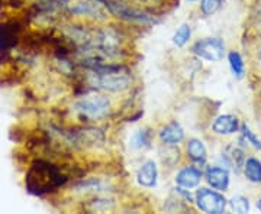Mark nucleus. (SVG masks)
<instances>
[{"mask_svg":"<svg viewBox=\"0 0 261 214\" xmlns=\"http://www.w3.org/2000/svg\"><path fill=\"white\" fill-rule=\"evenodd\" d=\"M241 132H243V138L245 139V142H248L252 148L261 150V140L255 136V133L248 128L247 123H243V125H241Z\"/></svg>","mask_w":261,"mask_h":214,"instance_id":"412c9836","label":"nucleus"},{"mask_svg":"<svg viewBox=\"0 0 261 214\" xmlns=\"http://www.w3.org/2000/svg\"><path fill=\"white\" fill-rule=\"evenodd\" d=\"M68 181L60 168L45 159H35L25 178V186L29 194L42 197L56 191Z\"/></svg>","mask_w":261,"mask_h":214,"instance_id":"f257e3e1","label":"nucleus"},{"mask_svg":"<svg viewBox=\"0 0 261 214\" xmlns=\"http://www.w3.org/2000/svg\"><path fill=\"white\" fill-rule=\"evenodd\" d=\"M195 203L200 211L207 214H222L226 208V198L218 190L199 188L195 194Z\"/></svg>","mask_w":261,"mask_h":214,"instance_id":"39448f33","label":"nucleus"},{"mask_svg":"<svg viewBox=\"0 0 261 214\" xmlns=\"http://www.w3.org/2000/svg\"><path fill=\"white\" fill-rule=\"evenodd\" d=\"M75 112L87 120H103L111 113V103L100 94H92L80 99L74 104Z\"/></svg>","mask_w":261,"mask_h":214,"instance_id":"20e7f679","label":"nucleus"},{"mask_svg":"<svg viewBox=\"0 0 261 214\" xmlns=\"http://www.w3.org/2000/svg\"><path fill=\"white\" fill-rule=\"evenodd\" d=\"M202 171L196 167H185L181 168L176 175V184L181 188H186V190H192L200 184L202 181Z\"/></svg>","mask_w":261,"mask_h":214,"instance_id":"9b49d317","label":"nucleus"},{"mask_svg":"<svg viewBox=\"0 0 261 214\" xmlns=\"http://www.w3.org/2000/svg\"><path fill=\"white\" fill-rule=\"evenodd\" d=\"M130 145L135 149H145L151 145V132L148 129L138 131L130 139Z\"/></svg>","mask_w":261,"mask_h":214,"instance_id":"f3484780","label":"nucleus"},{"mask_svg":"<svg viewBox=\"0 0 261 214\" xmlns=\"http://www.w3.org/2000/svg\"><path fill=\"white\" fill-rule=\"evenodd\" d=\"M68 12L71 15H77V16H90V18L97 19V20H106L108 19V15L106 12L100 8L99 3L94 2H77L73 6L68 8Z\"/></svg>","mask_w":261,"mask_h":214,"instance_id":"6e6552de","label":"nucleus"},{"mask_svg":"<svg viewBox=\"0 0 261 214\" xmlns=\"http://www.w3.org/2000/svg\"><path fill=\"white\" fill-rule=\"evenodd\" d=\"M102 3L108 8V10L112 15H115L116 18L122 19V20L135 22V23H141V25H155V23H159L155 16L149 15L145 10L132 6L129 3H125L122 0H103Z\"/></svg>","mask_w":261,"mask_h":214,"instance_id":"7ed1b4c3","label":"nucleus"},{"mask_svg":"<svg viewBox=\"0 0 261 214\" xmlns=\"http://www.w3.org/2000/svg\"><path fill=\"white\" fill-rule=\"evenodd\" d=\"M229 207L233 213H250V200L244 196H235L229 200Z\"/></svg>","mask_w":261,"mask_h":214,"instance_id":"6ab92c4d","label":"nucleus"},{"mask_svg":"<svg viewBox=\"0 0 261 214\" xmlns=\"http://www.w3.org/2000/svg\"><path fill=\"white\" fill-rule=\"evenodd\" d=\"M224 0H202L200 2V12L205 16H212L222 8Z\"/></svg>","mask_w":261,"mask_h":214,"instance_id":"aec40b11","label":"nucleus"},{"mask_svg":"<svg viewBox=\"0 0 261 214\" xmlns=\"http://www.w3.org/2000/svg\"><path fill=\"white\" fill-rule=\"evenodd\" d=\"M90 74L87 81L92 87L106 90L111 93H122L128 90L132 84L130 71L125 66L113 63H96L86 67Z\"/></svg>","mask_w":261,"mask_h":214,"instance_id":"f03ea898","label":"nucleus"},{"mask_svg":"<svg viewBox=\"0 0 261 214\" xmlns=\"http://www.w3.org/2000/svg\"><path fill=\"white\" fill-rule=\"evenodd\" d=\"M2 8H3V2L0 0V9H2Z\"/></svg>","mask_w":261,"mask_h":214,"instance_id":"5701e85b","label":"nucleus"},{"mask_svg":"<svg viewBox=\"0 0 261 214\" xmlns=\"http://www.w3.org/2000/svg\"><path fill=\"white\" fill-rule=\"evenodd\" d=\"M22 25L19 22H2L0 23V52H9L18 44Z\"/></svg>","mask_w":261,"mask_h":214,"instance_id":"0eeeda50","label":"nucleus"},{"mask_svg":"<svg viewBox=\"0 0 261 214\" xmlns=\"http://www.w3.org/2000/svg\"><path fill=\"white\" fill-rule=\"evenodd\" d=\"M228 63L231 67V71H232L233 77L237 78H243L245 74V64H244V59L241 54L238 51H231L228 54Z\"/></svg>","mask_w":261,"mask_h":214,"instance_id":"dca6fc26","label":"nucleus"},{"mask_svg":"<svg viewBox=\"0 0 261 214\" xmlns=\"http://www.w3.org/2000/svg\"><path fill=\"white\" fill-rule=\"evenodd\" d=\"M160 139L166 145H177L185 139V129L177 121H170L160 131Z\"/></svg>","mask_w":261,"mask_h":214,"instance_id":"ddd939ff","label":"nucleus"},{"mask_svg":"<svg viewBox=\"0 0 261 214\" xmlns=\"http://www.w3.org/2000/svg\"><path fill=\"white\" fill-rule=\"evenodd\" d=\"M187 155L197 165H203L207 159V149L200 139H190L187 142Z\"/></svg>","mask_w":261,"mask_h":214,"instance_id":"4468645a","label":"nucleus"},{"mask_svg":"<svg viewBox=\"0 0 261 214\" xmlns=\"http://www.w3.org/2000/svg\"><path fill=\"white\" fill-rule=\"evenodd\" d=\"M187 2H197V0H187Z\"/></svg>","mask_w":261,"mask_h":214,"instance_id":"b1692460","label":"nucleus"},{"mask_svg":"<svg viewBox=\"0 0 261 214\" xmlns=\"http://www.w3.org/2000/svg\"><path fill=\"white\" fill-rule=\"evenodd\" d=\"M159 181V168L154 161H145L137 172V182L144 188H154Z\"/></svg>","mask_w":261,"mask_h":214,"instance_id":"9d476101","label":"nucleus"},{"mask_svg":"<svg viewBox=\"0 0 261 214\" xmlns=\"http://www.w3.org/2000/svg\"><path fill=\"white\" fill-rule=\"evenodd\" d=\"M244 174L245 178L254 182V184H260L261 182V161L258 158H247V161L244 162Z\"/></svg>","mask_w":261,"mask_h":214,"instance_id":"2eb2a0df","label":"nucleus"},{"mask_svg":"<svg viewBox=\"0 0 261 214\" xmlns=\"http://www.w3.org/2000/svg\"><path fill=\"white\" fill-rule=\"evenodd\" d=\"M212 131L216 135L228 136L240 131V120L233 114H221L212 123Z\"/></svg>","mask_w":261,"mask_h":214,"instance_id":"f8f14e48","label":"nucleus"},{"mask_svg":"<svg viewBox=\"0 0 261 214\" xmlns=\"http://www.w3.org/2000/svg\"><path fill=\"white\" fill-rule=\"evenodd\" d=\"M206 181L214 190L226 191L229 188V171L222 167H209L206 169Z\"/></svg>","mask_w":261,"mask_h":214,"instance_id":"1a4fd4ad","label":"nucleus"},{"mask_svg":"<svg viewBox=\"0 0 261 214\" xmlns=\"http://www.w3.org/2000/svg\"><path fill=\"white\" fill-rule=\"evenodd\" d=\"M190 37H192V28H190V25H189V23H183V25L176 30V34H174V37H173V44L178 48L185 47L187 42H189Z\"/></svg>","mask_w":261,"mask_h":214,"instance_id":"a211bd4d","label":"nucleus"},{"mask_svg":"<svg viewBox=\"0 0 261 214\" xmlns=\"http://www.w3.org/2000/svg\"><path fill=\"white\" fill-rule=\"evenodd\" d=\"M257 208H258V210L261 211V197H260V200L257 201Z\"/></svg>","mask_w":261,"mask_h":214,"instance_id":"4be33fe9","label":"nucleus"},{"mask_svg":"<svg viewBox=\"0 0 261 214\" xmlns=\"http://www.w3.org/2000/svg\"><path fill=\"white\" fill-rule=\"evenodd\" d=\"M192 52L206 61L219 63L225 56V44L221 38H203L195 42Z\"/></svg>","mask_w":261,"mask_h":214,"instance_id":"423d86ee","label":"nucleus"}]
</instances>
